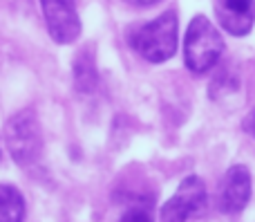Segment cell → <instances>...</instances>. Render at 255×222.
Listing matches in <instances>:
<instances>
[{
  "label": "cell",
  "instance_id": "5b68a950",
  "mask_svg": "<svg viewBox=\"0 0 255 222\" xmlns=\"http://www.w3.org/2000/svg\"><path fill=\"white\" fill-rule=\"evenodd\" d=\"M45 25L58 45H70L81 36V18L76 0H40Z\"/></svg>",
  "mask_w": 255,
  "mask_h": 222
},
{
  "label": "cell",
  "instance_id": "9c48e42d",
  "mask_svg": "<svg viewBox=\"0 0 255 222\" xmlns=\"http://www.w3.org/2000/svg\"><path fill=\"white\" fill-rule=\"evenodd\" d=\"M74 83L79 92H92L97 88V65L90 49H81L74 61Z\"/></svg>",
  "mask_w": 255,
  "mask_h": 222
},
{
  "label": "cell",
  "instance_id": "52a82bcc",
  "mask_svg": "<svg viewBox=\"0 0 255 222\" xmlns=\"http://www.w3.org/2000/svg\"><path fill=\"white\" fill-rule=\"evenodd\" d=\"M215 13L222 29L247 36L255 22V0H215Z\"/></svg>",
  "mask_w": 255,
  "mask_h": 222
},
{
  "label": "cell",
  "instance_id": "6da1fadb",
  "mask_svg": "<svg viewBox=\"0 0 255 222\" xmlns=\"http://www.w3.org/2000/svg\"><path fill=\"white\" fill-rule=\"evenodd\" d=\"M128 45L148 63H163L172 58L179 45L177 11L168 9L143 25H134L128 31Z\"/></svg>",
  "mask_w": 255,
  "mask_h": 222
},
{
  "label": "cell",
  "instance_id": "8fae6325",
  "mask_svg": "<svg viewBox=\"0 0 255 222\" xmlns=\"http://www.w3.org/2000/svg\"><path fill=\"white\" fill-rule=\"evenodd\" d=\"M128 4H134V7H150V4L159 2V0H126Z\"/></svg>",
  "mask_w": 255,
  "mask_h": 222
},
{
  "label": "cell",
  "instance_id": "277c9868",
  "mask_svg": "<svg viewBox=\"0 0 255 222\" xmlns=\"http://www.w3.org/2000/svg\"><path fill=\"white\" fill-rule=\"evenodd\" d=\"M208 207V193L197 175H188L181 180L175 196L161 207L159 222H190L202 218Z\"/></svg>",
  "mask_w": 255,
  "mask_h": 222
},
{
  "label": "cell",
  "instance_id": "7a4b0ae2",
  "mask_svg": "<svg viewBox=\"0 0 255 222\" xmlns=\"http://www.w3.org/2000/svg\"><path fill=\"white\" fill-rule=\"evenodd\" d=\"M224 38L206 16H195L184 36V61L193 74H206L220 63Z\"/></svg>",
  "mask_w": 255,
  "mask_h": 222
},
{
  "label": "cell",
  "instance_id": "ba28073f",
  "mask_svg": "<svg viewBox=\"0 0 255 222\" xmlns=\"http://www.w3.org/2000/svg\"><path fill=\"white\" fill-rule=\"evenodd\" d=\"M25 220V200L11 184H0V222Z\"/></svg>",
  "mask_w": 255,
  "mask_h": 222
},
{
  "label": "cell",
  "instance_id": "7c38bea8",
  "mask_svg": "<svg viewBox=\"0 0 255 222\" xmlns=\"http://www.w3.org/2000/svg\"><path fill=\"white\" fill-rule=\"evenodd\" d=\"M249 128H251V133H253V137H255V110H253L251 119H249Z\"/></svg>",
  "mask_w": 255,
  "mask_h": 222
},
{
  "label": "cell",
  "instance_id": "8992f818",
  "mask_svg": "<svg viewBox=\"0 0 255 222\" xmlns=\"http://www.w3.org/2000/svg\"><path fill=\"white\" fill-rule=\"evenodd\" d=\"M251 200V173L247 166H231L217 191V209L226 216L242 214Z\"/></svg>",
  "mask_w": 255,
  "mask_h": 222
},
{
  "label": "cell",
  "instance_id": "30bf717a",
  "mask_svg": "<svg viewBox=\"0 0 255 222\" xmlns=\"http://www.w3.org/2000/svg\"><path fill=\"white\" fill-rule=\"evenodd\" d=\"M121 222H152V198L150 196L128 198L124 211H121Z\"/></svg>",
  "mask_w": 255,
  "mask_h": 222
},
{
  "label": "cell",
  "instance_id": "3957f363",
  "mask_svg": "<svg viewBox=\"0 0 255 222\" xmlns=\"http://www.w3.org/2000/svg\"><path fill=\"white\" fill-rule=\"evenodd\" d=\"M4 144L9 155L20 166H31L40 157L43 151V137L36 112L31 108L20 110L7 121L4 126Z\"/></svg>",
  "mask_w": 255,
  "mask_h": 222
}]
</instances>
